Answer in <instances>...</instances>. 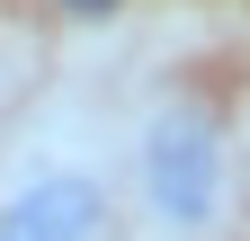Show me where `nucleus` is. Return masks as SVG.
<instances>
[{
  "mask_svg": "<svg viewBox=\"0 0 250 241\" xmlns=\"http://www.w3.org/2000/svg\"><path fill=\"white\" fill-rule=\"evenodd\" d=\"M250 205V161L232 99L214 80H152L116 116V215L143 241H232Z\"/></svg>",
  "mask_w": 250,
  "mask_h": 241,
  "instance_id": "obj_1",
  "label": "nucleus"
},
{
  "mask_svg": "<svg viewBox=\"0 0 250 241\" xmlns=\"http://www.w3.org/2000/svg\"><path fill=\"white\" fill-rule=\"evenodd\" d=\"M116 116H27L0 152V241H116Z\"/></svg>",
  "mask_w": 250,
  "mask_h": 241,
  "instance_id": "obj_2",
  "label": "nucleus"
},
{
  "mask_svg": "<svg viewBox=\"0 0 250 241\" xmlns=\"http://www.w3.org/2000/svg\"><path fill=\"white\" fill-rule=\"evenodd\" d=\"M241 161H250V116H241Z\"/></svg>",
  "mask_w": 250,
  "mask_h": 241,
  "instance_id": "obj_3",
  "label": "nucleus"
}]
</instances>
